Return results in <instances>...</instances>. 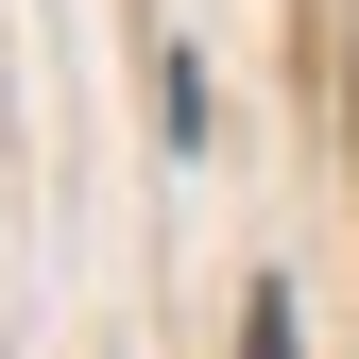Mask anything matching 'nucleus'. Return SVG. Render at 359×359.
Listing matches in <instances>:
<instances>
[{"instance_id":"f257e3e1","label":"nucleus","mask_w":359,"mask_h":359,"mask_svg":"<svg viewBox=\"0 0 359 359\" xmlns=\"http://www.w3.org/2000/svg\"><path fill=\"white\" fill-rule=\"evenodd\" d=\"M240 359H291V308H274V291L240 308Z\"/></svg>"}]
</instances>
